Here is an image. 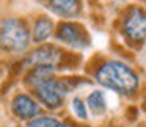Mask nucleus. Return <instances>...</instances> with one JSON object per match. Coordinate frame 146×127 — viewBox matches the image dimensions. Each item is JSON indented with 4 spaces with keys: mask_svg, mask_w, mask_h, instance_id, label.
I'll return each mask as SVG.
<instances>
[{
    "mask_svg": "<svg viewBox=\"0 0 146 127\" xmlns=\"http://www.w3.org/2000/svg\"><path fill=\"white\" fill-rule=\"evenodd\" d=\"M72 110H74V113L77 114V118L86 119V107H85V104H83L82 99H79V97L72 99Z\"/></svg>",
    "mask_w": 146,
    "mask_h": 127,
    "instance_id": "13",
    "label": "nucleus"
},
{
    "mask_svg": "<svg viewBox=\"0 0 146 127\" xmlns=\"http://www.w3.org/2000/svg\"><path fill=\"white\" fill-rule=\"evenodd\" d=\"M124 35L132 42H146V11L141 8H130L123 22Z\"/></svg>",
    "mask_w": 146,
    "mask_h": 127,
    "instance_id": "4",
    "label": "nucleus"
},
{
    "mask_svg": "<svg viewBox=\"0 0 146 127\" xmlns=\"http://www.w3.org/2000/svg\"><path fill=\"white\" fill-rule=\"evenodd\" d=\"M57 39L71 47L86 49L90 46V35L85 27L79 25L76 22H64L58 27Z\"/></svg>",
    "mask_w": 146,
    "mask_h": 127,
    "instance_id": "5",
    "label": "nucleus"
},
{
    "mask_svg": "<svg viewBox=\"0 0 146 127\" xmlns=\"http://www.w3.org/2000/svg\"><path fill=\"white\" fill-rule=\"evenodd\" d=\"M49 7L54 13L60 14V16L71 17L79 11L80 0H49Z\"/></svg>",
    "mask_w": 146,
    "mask_h": 127,
    "instance_id": "8",
    "label": "nucleus"
},
{
    "mask_svg": "<svg viewBox=\"0 0 146 127\" xmlns=\"http://www.w3.org/2000/svg\"><path fill=\"white\" fill-rule=\"evenodd\" d=\"M30 35L27 25L19 19H7L0 27V47L7 52L19 54L29 47Z\"/></svg>",
    "mask_w": 146,
    "mask_h": 127,
    "instance_id": "2",
    "label": "nucleus"
},
{
    "mask_svg": "<svg viewBox=\"0 0 146 127\" xmlns=\"http://www.w3.org/2000/svg\"><path fill=\"white\" fill-rule=\"evenodd\" d=\"M52 32H54V24L47 17H39L35 22L33 27V41L35 42H42L47 38H50Z\"/></svg>",
    "mask_w": 146,
    "mask_h": 127,
    "instance_id": "9",
    "label": "nucleus"
},
{
    "mask_svg": "<svg viewBox=\"0 0 146 127\" xmlns=\"http://www.w3.org/2000/svg\"><path fill=\"white\" fill-rule=\"evenodd\" d=\"M29 127H68V126L58 119L46 116V118H36V119H33L29 124Z\"/></svg>",
    "mask_w": 146,
    "mask_h": 127,
    "instance_id": "12",
    "label": "nucleus"
},
{
    "mask_svg": "<svg viewBox=\"0 0 146 127\" xmlns=\"http://www.w3.org/2000/svg\"><path fill=\"white\" fill-rule=\"evenodd\" d=\"M61 60V50L54 46H42L33 50L25 58L27 66H52L55 67Z\"/></svg>",
    "mask_w": 146,
    "mask_h": 127,
    "instance_id": "6",
    "label": "nucleus"
},
{
    "mask_svg": "<svg viewBox=\"0 0 146 127\" xmlns=\"http://www.w3.org/2000/svg\"><path fill=\"white\" fill-rule=\"evenodd\" d=\"M141 60H143V63L146 64V44H145V47H143V52H141Z\"/></svg>",
    "mask_w": 146,
    "mask_h": 127,
    "instance_id": "14",
    "label": "nucleus"
},
{
    "mask_svg": "<svg viewBox=\"0 0 146 127\" xmlns=\"http://www.w3.org/2000/svg\"><path fill=\"white\" fill-rule=\"evenodd\" d=\"M96 82L119 94L130 96L140 85L138 75L130 66L121 61H107L96 72Z\"/></svg>",
    "mask_w": 146,
    "mask_h": 127,
    "instance_id": "1",
    "label": "nucleus"
},
{
    "mask_svg": "<svg viewBox=\"0 0 146 127\" xmlns=\"http://www.w3.org/2000/svg\"><path fill=\"white\" fill-rule=\"evenodd\" d=\"M52 74H54V67L52 66H35L33 71L29 74V77H27V82H29L30 85L36 86L38 83L50 79Z\"/></svg>",
    "mask_w": 146,
    "mask_h": 127,
    "instance_id": "10",
    "label": "nucleus"
},
{
    "mask_svg": "<svg viewBox=\"0 0 146 127\" xmlns=\"http://www.w3.org/2000/svg\"><path fill=\"white\" fill-rule=\"evenodd\" d=\"M69 82L66 80H55L54 77L44 80V82L38 83L35 86L36 97L41 101L47 108H58L63 104L64 97L69 93Z\"/></svg>",
    "mask_w": 146,
    "mask_h": 127,
    "instance_id": "3",
    "label": "nucleus"
},
{
    "mask_svg": "<svg viewBox=\"0 0 146 127\" xmlns=\"http://www.w3.org/2000/svg\"><path fill=\"white\" fill-rule=\"evenodd\" d=\"M13 111L22 119H32L39 113V105L29 96H16L13 101Z\"/></svg>",
    "mask_w": 146,
    "mask_h": 127,
    "instance_id": "7",
    "label": "nucleus"
},
{
    "mask_svg": "<svg viewBox=\"0 0 146 127\" xmlns=\"http://www.w3.org/2000/svg\"><path fill=\"white\" fill-rule=\"evenodd\" d=\"M88 108L93 111L94 114H102L107 108V104H105V96L102 91H93L91 94L88 96Z\"/></svg>",
    "mask_w": 146,
    "mask_h": 127,
    "instance_id": "11",
    "label": "nucleus"
}]
</instances>
